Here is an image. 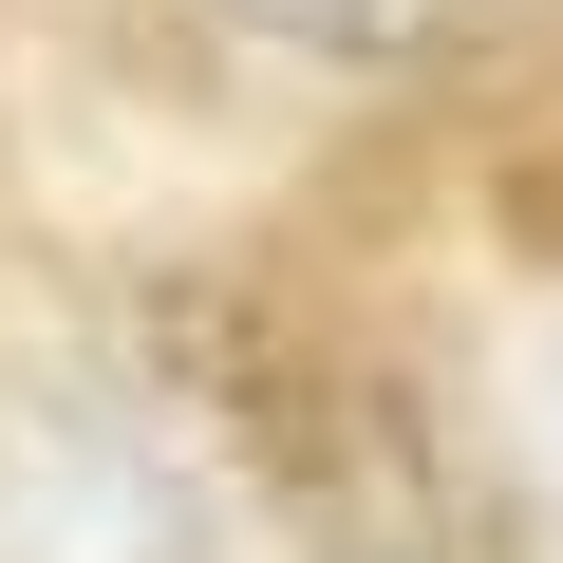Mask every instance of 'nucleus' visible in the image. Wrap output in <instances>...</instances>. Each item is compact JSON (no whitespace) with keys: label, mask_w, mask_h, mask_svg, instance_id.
Wrapping results in <instances>:
<instances>
[{"label":"nucleus","mask_w":563,"mask_h":563,"mask_svg":"<svg viewBox=\"0 0 563 563\" xmlns=\"http://www.w3.org/2000/svg\"><path fill=\"white\" fill-rule=\"evenodd\" d=\"M0 563H207V488L113 395H0Z\"/></svg>","instance_id":"obj_1"},{"label":"nucleus","mask_w":563,"mask_h":563,"mask_svg":"<svg viewBox=\"0 0 563 563\" xmlns=\"http://www.w3.org/2000/svg\"><path fill=\"white\" fill-rule=\"evenodd\" d=\"M225 20H263V38H301V57H357V76H395V57H451V38H488V0H225Z\"/></svg>","instance_id":"obj_2"}]
</instances>
